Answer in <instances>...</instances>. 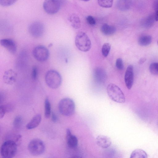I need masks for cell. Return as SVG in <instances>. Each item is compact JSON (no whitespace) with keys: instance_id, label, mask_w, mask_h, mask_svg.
I'll list each match as a JSON object with an SVG mask.
<instances>
[{"instance_id":"obj_1","label":"cell","mask_w":158,"mask_h":158,"mask_svg":"<svg viewBox=\"0 0 158 158\" xmlns=\"http://www.w3.org/2000/svg\"><path fill=\"white\" fill-rule=\"evenodd\" d=\"M45 80L49 87L52 89H56L61 85L62 79L61 75L58 71L54 70H50L46 72Z\"/></svg>"},{"instance_id":"obj_2","label":"cell","mask_w":158,"mask_h":158,"mask_svg":"<svg viewBox=\"0 0 158 158\" xmlns=\"http://www.w3.org/2000/svg\"><path fill=\"white\" fill-rule=\"evenodd\" d=\"M107 94L112 101L118 103H123L125 101V95L120 89L116 85L110 83L106 88Z\"/></svg>"},{"instance_id":"obj_3","label":"cell","mask_w":158,"mask_h":158,"mask_svg":"<svg viewBox=\"0 0 158 158\" xmlns=\"http://www.w3.org/2000/svg\"><path fill=\"white\" fill-rule=\"evenodd\" d=\"M17 150V143L12 140L4 142L0 148V154L4 158H11L16 155Z\"/></svg>"},{"instance_id":"obj_4","label":"cell","mask_w":158,"mask_h":158,"mask_svg":"<svg viewBox=\"0 0 158 158\" xmlns=\"http://www.w3.org/2000/svg\"><path fill=\"white\" fill-rule=\"evenodd\" d=\"M75 43L77 48L82 52L88 51L91 47V43L89 38L83 32H79L77 34Z\"/></svg>"},{"instance_id":"obj_5","label":"cell","mask_w":158,"mask_h":158,"mask_svg":"<svg viewBox=\"0 0 158 158\" xmlns=\"http://www.w3.org/2000/svg\"><path fill=\"white\" fill-rule=\"evenodd\" d=\"M75 104L71 99L66 98L61 99L58 104V109L60 112L65 116L72 115L75 111Z\"/></svg>"},{"instance_id":"obj_6","label":"cell","mask_w":158,"mask_h":158,"mask_svg":"<svg viewBox=\"0 0 158 158\" xmlns=\"http://www.w3.org/2000/svg\"><path fill=\"white\" fill-rule=\"evenodd\" d=\"M45 145L44 142L39 139H34L29 143L28 149L32 155L38 156L42 154L45 150Z\"/></svg>"},{"instance_id":"obj_7","label":"cell","mask_w":158,"mask_h":158,"mask_svg":"<svg viewBox=\"0 0 158 158\" xmlns=\"http://www.w3.org/2000/svg\"><path fill=\"white\" fill-rule=\"evenodd\" d=\"M32 54L35 58L37 61L42 62L47 60L49 58V52L45 46L39 45L33 49Z\"/></svg>"},{"instance_id":"obj_8","label":"cell","mask_w":158,"mask_h":158,"mask_svg":"<svg viewBox=\"0 0 158 158\" xmlns=\"http://www.w3.org/2000/svg\"><path fill=\"white\" fill-rule=\"evenodd\" d=\"M60 6V0H45L43 4L44 10L50 15L57 13L59 11Z\"/></svg>"},{"instance_id":"obj_9","label":"cell","mask_w":158,"mask_h":158,"mask_svg":"<svg viewBox=\"0 0 158 158\" xmlns=\"http://www.w3.org/2000/svg\"><path fill=\"white\" fill-rule=\"evenodd\" d=\"M29 33L34 37L39 38L44 34L45 28L44 25L41 22L36 21L31 23L29 26Z\"/></svg>"},{"instance_id":"obj_10","label":"cell","mask_w":158,"mask_h":158,"mask_svg":"<svg viewBox=\"0 0 158 158\" xmlns=\"http://www.w3.org/2000/svg\"><path fill=\"white\" fill-rule=\"evenodd\" d=\"M124 81L127 88L131 89L134 81V71L133 66L131 65H129L127 67L124 76Z\"/></svg>"},{"instance_id":"obj_11","label":"cell","mask_w":158,"mask_h":158,"mask_svg":"<svg viewBox=\"0 0 158 158\" xmlns=\"http://www.w3.org/2000/svg\"><path fill=\"white\" fill-rule=\"evenodd\" d=\"M0 42L1 45L10 52L12 54L15 53L17 51V45L12 39L9 38L2 39Z\"/></svg>"},{"instance_id":"obj_12","label":"cell","mask_w":158,"mask_h":158,"mask_svg":"<svg viewBox=\"0 0 158 158\" xmlns=\"http://www.w3.org/2000/svg\"><path fill=\"white\" fill-rule=\"evenodd\" d=\"M17 78V73L11 69L6 71L3 76V80L4 83L8 85H12L15 83Z\"/></svg>"},{"instance_id":"obj_13","label":"cell","mask_w":158,"mask_h":158,"mask_svg":"<svg viewBox=\"0 0 158 158\" xmlns=\"http://www.w3.org/2000/svg\"><path fill=\"white\" fill-rule=\"evenodd\" d=\"M66 138L68 147L72 149L76 148L78 143L77 139L76 136L72 134L71 131L69 128L66 130Z\"/></svg>"},{"instance_id":"obj_14","label":"cell","mask_w":158,"mask_h":158,"mask_svg":"<svg viewBox=\"0 0 158 158\" xmlns=\"http://www.w3.org/2000/svg\"><path fill=\"white\" fill-rule=\"evenodd\" d=\"M96 142L97 144L102 148H108L112 143L110 137L103 135L97 136L96 139Z\"/></svg>"},{"instance_id":"obj_15","label":"cell","mask_w":158,"mask_h":158,"mask_svg":"<svg viewBox=\"0 0 158 158\" xmlns=\"http://www.w3.org/2000/svg\"><path fill=\"white\" fill-rule=\"evenodd\" d=\"M94 77L96 81L99 83H102L106 80V75L105 71L103 69L98 67L94 70Z\"/></svg>"},{"instance_id":"obj_16","label":"cell","mask_w":158,"mask_h":158,"mask_svg":"<svg viewBox=\"0 0 158 158\" xmlns=\"http://www.w3.org/2000/svg\"><path fill=\"white\" fill-rule=\"evenodd\" d=\"M132 5V0H117L116 2L118 9L122 11H125L129 10Z\"/></svg>"},{"instance_id":"obj_17","label":"cell","mask_w":158,"mask_h":158,"mask_svg":"<svg viewBox=\"0 0 158 158\" xmlns=\"http://www.w3.org/2000/svg\"><path fill=\"white\" fill-rule=\"evenodd\" d=\"M156 21L154 15L151 14L143 18L141 21V24L145 28H149L153 25Z\"/></svg>"},{"instance_id":"obj_18","label":"cell","mask_w":158,"mask_h":158,"mask_svg":"<svg viewBox=\"0 0 158 158\" xmlns=\"http://www.w3.org/2000/svg\"><path fill=\"white\" fill-rule=\"evenodd\" d=\"M42 117L40 114L36 115L27 124L26 128L27 129L31 130L36 127L40 123Z\"/></svg>"},{"instance_id":"obj_19","label":"cell","mask_w":158,"mask_h":158,"mask_svg":"<svg viewBox=\"0 0 158 158\" xmlns=\"http://www.w3.org/2000/svg\"><path fill=\"white\" fill-rule=\"evenodd\" d=\"M102 33L106 35H110L114 34L116 31V28L114 26L106 23L103 24L101 28Z\"/></svg>"},{"instance_id":"obj_20","label":"cell","mask_w":158,"mask_h":158,"mask_svg":"<svg viewBox=\"0 0 158 158\" xmlns=\"http://www.w3.org/2000/svg\"><path fill=\"white\" fill-rule=\"evenodd\" d=\"M68 20L72 26L75 29H78L80 27L81 22L79 17L75 14H72L69 18Z\"/></svg>"},{"instance_id":"obj_21","label":"cell","mask_w":158,"mask_h":158,"mask_svg":"<svg viewBox=\"0 0 158 158\" xmlns=\"http://www.w3.org/2000/svg\"><path fill=\"white\" fill-rule=\"evenodd\" d=\"M152 40V38L151 36L143 35L139 37L138 40V43L141 46H146L150 44Z\"/></svg>"},{"instance_id":"obj_22","label":"cell","mask_w":158,"mask_h":158,"mask_svg":"<svg viewBox=\"0 0 158 158\" xmlns=\"http://www.w3.org/2000/svg\"><path fill=\"white\" fill-rule=\"evenodd\" d=\"M146 153L143 150L140 149H136L134 150L131 153L130 158H147Z\"/></svg>"},{"instance_id":"obj_23","label":"cell","mask_w":158,"mask_h":158,"mask_svg":"<svg viewBox=\"0 0 158 158\" xmlns=\"http://www.w3.org/2000/svg\"><path fill=\"white\" fill-rule=\"evenodd\" d=\"M44 114L46 118H49L51 114V106L48 98L45 99L44 102Z\"/></svg>"},{"instance_id":"obj_24","label":"cell","mask_w":158,"mask_h":158,"mask_svg":"<svg viewBox=\"0 0 158 158\" xmlns=\"http://www.w3.org/2000/svg\"><path fill=\"white\" fill-rule=\"evenodd\" d=\"M113 0H98V5L103 8L111 7L113 3Z\"/></svg>"},{"instance_id":"obj_25","label":"cell","mask_w":158,"mask_h":158,"mask_svg":"<svg viewBox=\"0 0 158 158\" xmlns=\"http://www.w3.org/2000/svg\"><path fill=\"white\" fill-rule=\"evenodd\" d=\"M111 45L109 43H105L102 46V53L104 57H106L108 55L111 49Z\"/></svg>"},{"instance_id":"obj_26","label":"cell","mask_w":158,"mask_h":158,"mask_svg":"<svg viewBox=\"0 0 158 158\" xmlns=\"http://www.w3.org/2000/svg\"><path fill=\"white\" fill-rule=\"evenodd\" d=\"M149 69L150 72L152 74L158 75V62H154L150 65Z\"/></svg>"},{"instance_id":"obj_27","label":"cell","mask_w":158,"mask_h":158,"mask_svg":"<svg viewBox=\"0 0 158 158\" xmlns=\"http://www.w3.org/2000/svg\"><path fill=\"white\" fill-rule=\"evenodd\" d=\"M22 123L23 120L22 117L19 116H18L14 119L13 126L16 128H19L21 127Z\"/></svg>"},{"instance_id":"obj_28","label":"cell","mask_w":158,"mask_h":158,"mask_svg":"<svg viewBox=\"0 0 158 158\" xmlns=\"http://www.w3.org/2000/svg\"><path fill=\"white\" fill-rule=\"evenodd\" d=\"M17 0H0V4L3 6H10L15 3Z\"/></svg>"},{"instance_id":"obj_29","label":"cell","mask_w":158,"mask_h":158,"mask_svg":"<svg viewBox=\"0 0 158 158\" xmlns=\"http://www.w3.org/2000/svg\"><path fill=\"white\" fill-rule=\"evenodd\" d=\"M115 65L116 68L119 70H122L123 69V62L122 59L121 58H118L116 60Z\"/></svg>"},{"instance_id":"obj_30","label":"cell","mask_w":158,"mask_h":158,"mask_svg":"<svg viewBox=\"0 0 158 158\" xmlns=\"http://www.w3.org/2000/svg\"><path fill=\"white\" fill-rule=\"evenodd\" d=\"M38 75V71L37 67L35 66L32 69L31 76L33 80H36Z\"/></svg>"},{"instance_id":"obj_31","label":"cell","mask_w":158,"mask_h":158,"mask_svg":"<svg viewBox=\"0 0 158 158\" xmlns=\"http://www.w3.org/2000/svg\"><path fill=\"white\" fill-rule=\"evenodd\" d=\"M86 19L87 22L90 25L93 26L96 23L95 19L93 16L89 15L86 17Z\"/></svg>"},{"instance_id":"obj_32","label":"cell","mask_w":158,"mask_h":158,"mask_svg":"<svg viewBox=\"0 0 158 158\" xmlns=\"http://www.w3.org/2000/svg\"><path fill=\"white\" fill-rule=\"evenodd\" d=\"M154 9L155 11L154 14L155 20L158 21V0H156L154 4Z\"/></svg>"},{"instance_id":"obj_33","label":"cell","mask_w":158,"mask_h":158,"mask_svg":"<svg viewBox=\"0 0 158 158\" xmlns=\"http://www.w3.org/2000/svg\"><path fill=\"white\" fill-rule=\"evenodd\" d=\"M6 111L4 105H1L0 106V118H2L4 117Z\"/></svg>"},{"instance_id":"obj_34","label":"cell","mask_w":158,"mask_h":158,"mask_svg":"<svg viewBox=\"0 0 158 158\" xmlns=\"http://www.w3.org/2000/svg\"><path fill=\"white\" fill-rule=\"evenodd\" d=\"M51 119L52 121L54 122H56L57 120V117L54 113L52 112L51 114Z\"/></svg>"},{"instance_id":"obj_35","label":"cell","mask_w":158,"mask_h":158,"mask_svg":"<svg viewBox=\"0 0 158 158\" xmlns=\"http://www.w3.org/2000/svg\"><path fill=\"white\" fill-rule=\"evenodd\" d=\"M146 60V59L145 58H141L139 60V64H142Z\"/></svg>"},{"instance_id":"obj_36","label":"cell","mask_w":158,"mask_h":158,"mask_svg":"<svg viewBox=\"0 0 158 158\" xmlns=\"http://www.w3.org/2000/svg\"><path fill=\"white\" fill-rule=\"evenodd\" d=\"M81 1H89V0H81Z\"/></svg>"},{"instance_id":"obj_37","label":"cell","mask_w":158,"mask_h":158,"mask_svg":"<svg viewBox=\"0 0 158 158\" xmlns=\"http://www.w3.org/2000/svg\"><path fill=\"white\" fill-rule=\"evenodd\" d=\"M157 43H158V42H157Z\"/></svg>"}]
</instances>
